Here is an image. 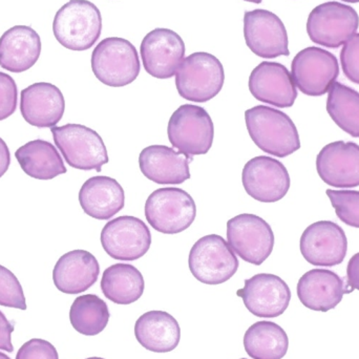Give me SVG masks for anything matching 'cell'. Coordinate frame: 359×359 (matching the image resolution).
I'll return each instance as SVG.
<instances>
[{
	"instance_id": "cell-1",
	"label": "cell",
	"mask_w": 359,
	"mask_h": 359,
	"mask_svg": "<svg viewBox=\"0 0 359 359\" xmlns=\"http://www.w3.org/2000/svg\"><path fill=\"white\" fill-rule=\"evenodd\" d=\"M245 121L251 140L268 155L285 158L301 149L294 122L278 109L257 105L245 111Z\"/></svg>"
},
{
	"instance_id": "cell-2",
	"label": "cell",
	"mask_w": 359,
	"mask_h": 359,
	"mask_svg": "<svg viewBox=\"0 0 359 359\" xmlns=\"http://www.w3.org/2000/svg\"><path fill=\"white\" fill-rule=\"evenodd\" d=\"M102 31L100 11L88 0H69L55 15L53 32L61 46L72 50H86Z\"/></svg>"
},
{
	"instance_id": "cell-3",
	"label": "cell",
	"mask_w": 359,
	"mask_h": 359,
	"mask_svg": "<svg viewBox=\"0 0 359 359\" xmlns=\"http://www.w3.org/2000/svg\"><path fill=\"white\" fill-rule=\"evenodd\" d=\"M225 81L223 65L212 54L196 52L182 61L176 73L180 96L191 102L205 103L219 95Z\"/></svg>"
},
{
	"instance_id": "cell-4",
	"label": "cell",
	"mask_w": 359,
	"mask_h": 359,
	"mask_svg": "<svg viewBox=\"0 0 359 359\" xmlns=\"http://www.w3.org/2000/svg\"><path fill=\"white\" fill-rule=\"evenodd\" d=\"M140 69L136 48L123 38H105L93 50V73L105 86L111 88L128 86L138 78Z\"/></svg>"
},
{
	"instance_id": "cell-5",
	"label": "cell",
	"mask_w": 359,
	"mask_h": 359,
	"mask_svg": "<svg viewBox=\"0 0 359 359\" xmlns=\"http://www.w3.org/2000/svg\"><path fill=\"white\" fill-rule=\"evenodd\" d=\"M55 144L67 163L76 170H96L109 163L107 147L98 133L81 124L52 128Z\"/></svg>"
},
{
	"instance_id": "cell-6",
	"label": "cell",
	"mask_w": 359,
	"mask_h": 359,
	"mask_svg": "<svg viewBox=\"0 0 359 359\" xmlns=\"http://www.w3.org/2000/svg\"><path fill=\"white\" fill-rule=\"evenodd\" d=\"M168 140L186 157L206 155L212 147L215 126L208 111L194 104L181 105L168 121Z\"/></svg>"
},
{
	"instance_id": "cell-7",
	"label": "cell",
	"mask_w": 359,
	"mask_h": 359,
	"mask_svg": "<svg viewBox=\"0 0 359 359\" xmlns=\"http://www.w3.org/2000/svg\"><path fill=\"white\" fill-rule=\"evenodd\" d=\"M144 210L149 225L165 234L180 233L188 229L196 215L194 198L177 187L159 188L151 192Z\"/></svg>"
},
{
	"instance_id": "cell-8",
	"label": "cell",
	"mask_w": 359,
	"mask_h": 359,
	"mask_svg": "<svg viewBox=\"0 0 359 359\" xmlns=\"http://www.w3.org/2000/svg\"><path fill=\"white\" fill-rule=\"evenodd\" d=\"M192 276L206 285H221L238 271V257L221 236L208 234L196 241L188 257Z\"/></svg>"
},
{
	"instance_id": "cell-9",
	"label": "cell",
	"mask_w": 359,
	"mask_h": 359,
	"mask_svg": "<svg viewBox=\"0 0 359 359\" xmlns=\"http://www.w3.org/2000/svg\"><path fill=\"white\" fill-rule=\"evenodd\" d=\"M358 27V12L337 1L316 6L307 20V33L311 41L329 48H341L355 35Z\"/></svg>"
},
{
	"instance_id": "cell-10",
	"label": "cell",
	"mask_w": 359,
	"mask_h": 359,
	"mask_svg": "<svg viewBox=\"0 0 359 359\" xmlns=\"http://www.w3.org/2000/svg\"><path fill=\"white\" fill-rule=\"evenodd\" d=\"M227 241L243 261L259 266L273 250L274 233L259 215L241 213L227 222Z\"/></svg>"
},
{
	"instance_id": "cell-11",
	"label": "cell",
	"mask_w": 359,
	"mask_h": 359,
	"mask_svg": "<svg viewBox=\"0 0 359 359\" xmlns=\"http://www.w3.org/2000/svg\"><path fill=\"white\" fill-rule=\"evenodd\" d=\"M339 75V65L335 55L318 46L304 48L291 63L295 86L307 96H324Z\"/></svg>"
},
{
	"instance_id": "cell-12",
	"label": "cell",
	"mask_w": 359,
	"mask_h": 359,
	"mask_svg": "<svg viewBox=\"0 0 359 359\" xmlns=\"http://www.w3.org/2000/svg\"><path fill=\"white\" fill-rule=\"evenodd\" d=\"M105 252L118 261H136L151 248V233L142 219L122 215L107 222L101 231Z\"/></svg>"
},
{
	"instance_id": "cell-13",
	"label": "cell",
	"mask_w": 359,
	"mask_h": 359,
	"mask_svg": "<svg viewBox=\"0 0 359 359\" xmlns=\"http://www.w3.org/2000/svg\"><path fill=\"white\" fill-rule=\"evenodd\" d=\"M244 37L249 50L265 59L289 56L288 34L280 17L263 8L244 15Z\"/></svg>"
},
{
	"instance_id": "cell-14",
	"label": "cell",
	"mask_w": 359,
	"mask_h": 359,
	"mask_svg": "<svg viewBox=\"0 0 359 359\" xmlns=\"http://www.w3.org/2000/svg\"><path fill=\"white\" fill-rule=\"evenodd\" d=\"M236 295L243 299L250 313L261 318H278L286 311L291 301L287 283L270 273L255 274L245 280L244 287Z\"/></svg>"
},
{
	"instance_id": "cell-15",
	"label": "cell",
	"mask_w": 359,
	"mask_h": 359,
	"mask_svg": "<svg viewBox=\"0 0 359 359\" xmlns=\"http://www.w3.org/2000/svg\"><path fill=\"white\" fill-rule=\"evenodd\" d=\"M299 248L304 259L311 265L333 267L343 263L347 255V236L334 222L318 221L306 228Z\"/></svg>"
},
{
	"instance_id": "cell-16",
	"label": "cell",
	"mask_w": 359,
	"mask_h": 359,
	"mask_svg": "<svg viewBox=\"0 0 359 359\" xmlns=\"http://www.w3.org/2000/svg\"><path fill=\"white\" fill-rule=\"evenodd\" d=\"M242 183L247 194L255 200L276 203L288 194L290 176L282 162L267 156H259L245 164Z\"/></svg>"
},
{
	"instance_id": "cell-17",
	"label": "cell",
	"mask_w": 359,
	"mask_h": 359,
	"mask_svg": "<svg viewBox=\"0 0 359 359\" xmlns=\"http://www.w3.org/2000/svg\"><path fill=\"white\" fill-rule=\"evenodd\" d=\"M140 53L149 75L157 79H170L176 75L184 60L185 43L172 29L158 27L143 38Z\"/></svg>"
},
{
	"instance_id": "cell-18",
	"label": "cell",
	"mask_w": 359,
	"mask_h": 359,
	"mask_svg": "<svg viewBox=\"0 0 359 359\" xmlns=\"http://www.w3.org/2000/svg\"><path fill=\"white\" fill-rule=\"evenodd\" d=\"M249 90L257 100L280 109L293 107L297 90L292 76L285 65L264 61L251 72Z\"/></svg>"
},
{
	"instance_id": "cell-19",
	"label": "cell",
	"mask_w": 359,
	"mask_h": 359,
	"mask_svg": "<svg viewBox=\"0 0 359 359\" xmlns=\"http://www.w3.org/2000/svg\"><path fill=\"white\" fill-rule=\"evenodd\" d=\"M316 170L320 179L335 188L359 186V145L335 141L323 147L316 157Z\"/></svg>"
},
{
	"instance_id": "cell-20",
	"label": "cell",
	"mask_w": 359,
	"mask_h": 359,
	"mask_svg": "<svg viewBox=\"0 0 359 359\" xmlns=\"http://www.w3.org/2000/svg\"><path fill=\"white\" fill-rule=\"evenodd\" d=\"M65 111V97L54 84L38 82L21 92V115L35 128H54L62 119Z\"/></svg>"
},
{
	"instance_id": "cell-21",
	"label": "cell",
	"mask_w": 359,
	"mask_h": 359,
	"mask_svg": "<svg viewBox=\"0 0 359 359\" xmlns=\"http://www.w3.org/2000/svg\"><path fill=\"white\" fill-rule=\"evenodd\" d=\"M100 274L95 255L86 250L69 251L63 255L53 270L55 286L65 294H79L94 286Z\"/></svg>"
},
{
	"instance_id": "cell-22",
	"label": "cell",
	"mask_w": 359,
	"mask_h": 359,
	"mask_svg": "<svg viewBox=\"0 0 359 359\" xmlns=\"http://www.w3.org/2000/svg\"><path fill=\"white\" fill-rule=\"evenodd\" d=\"M297 291L299 301L306 308L320 312L334 309L346 293L343 278L327 269L306 272L297 283Z\"/></svg>"
},
{
	"instance_id": "cell-23",
	"label": "cell",
	"mask_w": 359,
	"mask_h": 359,
	"mask_svg": "<svg viewBox=\"0 0 359 359\" xmlns=\"http://www.w3.org/2000/svg\"><path fill=\"white\" fill-rule=\"evenodd\" d=\"M185 155L165 145L145 147L139 156L141 172L157 184L178 185L190 179L189 162Z\"/></svg>"
},
{
	"instance_id": "cell-24",
	"label": "cell",
	"mask_w": 359,
	"mask_h": 359,
	"mask_svg": "<svg viewBox=\"0 0 359 359\" xmlns=\"http://www.w3.org/2000/svg\"><path fill=\"white\" fill-rule=\"evenodd\" d=\"M41 54V40L29 25H16L0 37V67L12 73L31 69Z\"/></svg>"
},
{
	"instance_id": "cell-25",
	"label": "cell",
	"mask_w": 359,
	"mask_h": 359,
	"mask_svg": "<svg viewBox=\"0 0 359 359\" xmlns=\"http://www.w3.org/2000/svg\"><path fill=\"white\" fill-rule=\"evenodd\" d=\"M79 203L86 215L99 221H107L123 209L126 194L117 180L92 177L80 188Z\"/></svg>"
},
{
	"instance_id": "cell-26",
	"label": "cell",
	"mask_w": 359,
	"mask_h": 359,
	"mask_svg": "<svg viewBox=\"0 0 359 359\" xmlns=\"http://www.w3.org/2000/svg\"><path fill=\"white\" fill-rule=\"evenodd\" d=\"M135 337L145 349L155 353L174 351L181 339L178 320L161 310L142 314L135 325Z\"/></svg>"
},
{
	"instance_id": "cell-27",
	"label": "cell",
	"mask_w": 359,
	"mask_h": 359,
	"mask_svg": "<svg viewBox=\"0 0 359 359\" xmlns=\"http://www.w3.org/2000/svg\"><path fill=\"white\" fill-rule=\"evenodd\" d=\"M15 157L25 174L33 179L48 181L67 172L56 147L41 139L19 147Z\"/></svg>"
},
{
	"instance_id": "cell-28",
	"label": "cell",
	"mask_w": 359,
	"mask_h": 359,
	"mask_svg": "<svg viewBox=\"0 0 359 359\" xmlns=\"http://www.w3.org/2000/svg\"><path fill=\"white\" fill-rule=\"evenodd\" d=\"M144 288L142 273L130 264H114L103 272L101 290L117 305H130L138 301Z\"/></svg>"
},
{
	"instance_id": "cell-29",
	"label": "cell",
	"mask_w": 359,
	"mask_h": 359,
	"mask_svg": "<svg viewBox=\"0 0 359 359\" xmlns=\"http://www.w3.org/2000/svg\"><path fill=\"white\" fill-rule=\"evenodd\" d=\"M244 348L252 359H282L288 352V335L276 323L262 320L245 333Z\"/></svg>"
},
{
	"instance_id": "cell-30",
	"label": "cell",
	"mask_w": 359,
	"mask_h": 359,
	"mask_svg": "<svg viewBox=\"0 0 359 359\" xmlns=\"http://www.w3.org/2000/svg\"><path fill=\"white\" fill-rule=\"evenodd\" d=\"M331 119L344 132L359 138V93L341 82H334L329 90L326 105Z\"/></svg>"
},
{
	"instance_id": "cell-31",
	"label": "cell",
	"mask_w": 359,
	"mask_h": 359,
	"mask_svg": "<svg viewBox=\"0 0 359 359\" xmlns=\"http://www.w3.org/2000/svg\"><path fill=\"white\" fill-rule=\"evenodd\" d=\"M109 318V306L98 295L78 297L69 310L72 326L78 333L86 337L100 334L107 328Z\"/></svg>"
},
{
	"instance_id": "cell-32",
	"label": "cell",
	"mask_w": 359,
	"mask_h": 359,
	"mask_svg": "<svg viewBox=\"0 0 359 359\" xmlns=\"http://www.w3.org/2000/svg\"><path fill=\"white\" fill-rule=\"evenodd\" d=\"M326 194L339 219L348 226L359 228V191L327 189Z\"/></svg>"
},
{
	"instance_id": "cell-33",
	"label": "cell",
	"mask_w": 359,
	"mask_h": 359,
	"mask_svg": "<svg viewBox=\"0 0 359 359\" xmlns=\"http://www.w3.org/2000/svg\"><path fill=\"white\" fill-rule=\"evenodd\" d=\"M0 306L27 310L22 286L14 273L4 266L0 265Z\"/></svg>"
},
{
	"instance_id": "cell-34",
	"label": "cell",
	"mask_w": 359,
	"mask_h": 359,
	"mask_svg": "<svg viewBox=\"0 0 359 359\" xmlns=\"http://www.w3.org/2000/svg\"><path fill=\"white\" fill-rule=\"evenodd\" d=\"M341 62L346 77L353 83L359 84V33L344 44Z\"/></svg>"
},
{
	"instance_id": "cell-35",
	"label": "cell",
	"mask_w": 359,
	"mask_h": 359,
	"mask_svg": "<svg viewBox=\"0 0 359 359\" xmlns=\"http://www.w3.org/2000/svg\"><path fill=\"white\" fill-rule=\"evenodd\" d=\"M18 93L15 80L0 72V121L8 119L16 111Z\"/></svg>"
},
{
	"instance_id": "cell-36",
	"label": "cell",
	"mask_w": 359,
	"mask_h": 359,
	"mask_svg": "<svg viewBox=\"0 0 359 359\" xmlns=\"http://www.w3.org/2000/svg\"><path fill=\"white\" fill-rule=\"evenodd\" d=\"M16 359H59V355L56 348L50 341L33 339L21 346Z\"/></svg>"
},
{
	"instance_id": "cell-37",
	"label": "cell",
	"mask_w": 359,
	"mask_h": 359,
	"mask_svg": "<svg viewBox=\"0 0 359 359\" xmlns=\"http://www.w3.org/2000/svg\"><path fill=\"white\" fill-rule=\"evenodd\" d=\"M14 332V325L0 311V350L12 353L14 347L12 344V333Z\"/></svg>"
},
{
	"instance_id": "cell-38",
	"label": "cell",
	"mask_w": 359,
	"mask_h": 359,
	"mask_svg": "<svg viewBox=\"0 0 359 359\" xmlns=\"http://www.w3.org/2000/svg\"><path fill=\"white\" fill-rule=\"evenodd\" d=\"M347 278L352 290L359 291V252L354 255L348 263Z\"/></svg>"
},
{
	"instance_id": "cell-39",
	"label": "cell",
	"mask_w": 359,
	"mask_h": 359,
	"mask_svg": "<svg viewBox=\"0 0 359 359\" xmlns=\"http://www.w3.org/2000/svg\"><path fill=\"white\" fill-rule=\"evenodd\" d=\"M11 164V154L4 139L0 138V178L8 172Z\"/></svg>"
},
{
	"instance_id": "cell-40",
	"label": "cell",
	"mask_w": 359,
	"mask_h": 359,
	"mask_svg": "<svg viewBox=\"0 0 359 359\" xmlns=\"http://www.w3.org/2000/svg\"><path fill=\"white\" fill-rule=\"evenodd\" d=\"M344 2H348V4H358L359 0H341Z\"/></svg>"
},
{
	"instance_id": "cell-41",
	"label": "cell",
	"mask_w": 359,
	"mask_h": 359,
	"mask_svg": "<svg viewBox=\"0 0 359 359\" xmlns=\"http://www.w3.org/2000/svg\"><path fill=\"white\" fill-rule=\"evenodd\" d=\"M244 1L252 2V4H261L263 0H244Z\"/></svg>"
},
{
	"instance_id": "cell-42",
	"label": "cell",
	"mask_w": 359,
	"mask_h": 359,
	"mask_svg": "<svg viewBox=\"0 0 359 359\" xmlns=\"http://www.w3.org/2000/svg\"><path fill=\"white\" fill-rule=\"evenodd\" d=\"M0 359H11V358H8V356L6 355V354H4V353H2V352H0Z\"/></svg>"
},
{
	"instance_id": "cell-43",
	"label": "cell",
	"mask_w": 359,
	"mask_h": 359,
	"mask_svg": "<svg viewBox=\"0 0 359 359\" xmlns=\"http://www.w3.org/2000/svg\"><path fill=\"white\" fill-rule=\"evenodd\" d=\"M86 359H104V358H86Z\"/></svg>"
},
{
	"instance_id": "cell-44",
	"label": "cell",
	"mask_w": 359,
	"mask_h": 359,
	"mask_svg": "<svg viewBox=\"0 0 359 359\" xmlns=\"http://www.w3.org/2000/svg\"><path fill=\"white\" fill-rule=\"evenodd\" d=\"M241 359H247V358H241Z\"/></svg>"
}]
</instances>
